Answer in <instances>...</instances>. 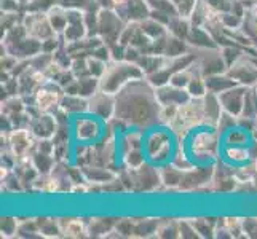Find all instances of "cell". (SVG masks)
I'll use <instances>...</instances> for the list:
<instances>
[{
    "label": "cell",
    "instance_id": "obj_1",
    "mask_svg": "<svg viewBox=\"0 0 257 239\" xmlns=\"http://www.w3.org/2000/svg\"><path fill=\"white\" fill-rule=\"evenodd\" d=\"M144 77L146 74L139 64L131 63V61H126V59H123V61L110 59L109 63L105 64L102 75L99 77V90L115 94L126 83H130L131 80L144 78Z\"/></svg>",
    "mask_w": 257,
    "mask_h": 239
},
{
    "label": "cell",
    "instance_id": "obj_2",
    "mask_svg": "<svg viewBox=\"0 0 257 239\" xmlns=\"http://www.w3.org/2000/svg\"><path fill=\"white\" fill-rule=\"evenodd\" d=\"M64 94H66L64 88L61 86L58 82H55V80L48 78L47 82L43 83L37 91H35L34 102L39 107L40 112L55 115L61 107V101H63Z\"/></svg>",
    "mask_w": 257,
    "mask_h": 239
},
{
    "label": "cell",
    "instance_id": "obj_3",
    "mask_svg": "<svg viewBox=\"0 0 257 239\" xmlns=\"http://www.w3.org/2000/svg\"><path fill=\"white\" fill-rule=\"evenodd\" d=\"M123 29H125L123 20L117 12L99 8V12H97V35L102 39L105 45L110 47L118 43Z\"/></svg>",
    "mask_w": 257,
    "mask_h": 239
},
{
    "label": "cell",
    "instance_id": "obj_4",
    "mask_svg": "<svg viewBox=\"0 0 257 239\" xmlns=\"http://www.w3.org/2000/svg\"><path fill=\"white\" fill-rule=\"evenodd\" d=\"M225 74L232 77L238 85L254 88L257 85V63L254 56L243 51V55L227 67Z\"/></svg>",
    "mask_w": 257,
    "mask_h": 239
},
{
    "label": "cell",
    "instance_id": "obj_5",
    "mask_svg": "<svg viewBox=\"0 0 257 239\" xmlns=\"http://www.w3.org/2000/svg\"><path fill=\"white\" fill-rule=\"evenodd\" d=\"M88 112L97 118L109 121L115 112V94L97 90L93 96L88 97Z\"/></svg>",
    "mask_w": 257,
    "mask_h": 239
},
{
    "label": "cell",
    "instance_id": "obj_6",
    "mask_svg": "<svg viewBox=\"0 0 257 239\" xmlns=\"http://www.w3.org/2000/svg\"><path fill=\"white\" fill-rule=\"evenodd\" d=\"M144 152L150 158V163H165L166 156L170 155V142L166 136L160 131L152 132L144 140Z\"/></svg>",
    "mask_w": 257,
    "mask_h": 239
},
{
    "label": "cell",
    "instance_id": "obj_7",
    "mask_svg": "<svg viewBox=\"0 0 257 239\" xmlns=\"http://www.w3.org/2000/svg\"><path fill=\"white\" fill-rule=\"evenodd\" d=\"M246 91H247V86L236 85L233 88H230V90L217 94L219 101H220V105H222V110L235 115V117H240L241 112H243V104H244Z\"/></svg>",
    "mask_w": 257,
    "mask_h": 239
},
{
    "label": "cell",
    "instance_id": "obj_8",
    "mask_svg": "<svg viewBox=\"0 0 257 239\" xmlns=\"http://www.w3.org/2000/svg\"><path fill=\"white\" fill-rule=\"evenodd\" d=\"M155 93H157V99L160 102V105H182L192 99V96L189 94L187 90L176 88L170 83L155 88Z\"/></svg>",
    "mask_w": 257,
    "mask_h": 239
},
{
    "label": "cell",
    "instance_id": "obj_9",
    "mask_svg": "<svg viewBox=\"0 0 257 239\" xmlns=\"http://www.w3.org/2000/svg\"><path fill=\"white\" fill-rule=\"evenodd\" d=\"M74 132H75V137L77 140L80 142H94L97 139V136L101 134V128L97 125V121L94 118H80L75 121V126H74Z\"/></svg>",
    "mask_w": 257,
    "mask_h": 239
},
{
    "label": "cell",
    "instance_id": "obj_10",
    "mask_svg": "<svg viewBox=\"0 0 257 239\" xmlns=\"http://www.w3.org/2000/svg\"><path fill=\"white\" fill-rule=\"evenodd\" d=\"M59 109L67 115H80L88 112V99L80 94H64Z\"/></svg>",
    "mask_w": 257,
    "mask_h": 239
},
{
    "label": "cell",
    "instance_id": "obj_11",
    "mask_svg": "<svg viewBox=\"0 0 257 239\" xmlns=\"http://www.w3.org/2000/svg\"><path fill=\"white\" fill-rule=\"evenodd\" d=\"M205 80H206L208 91L214 93V94H220V93H224V91L230 90V88H233V86L238 85L235 80L230 75H227L225 72L224 74H216V75L205 77Z\"/></svg>",
    "mask_w": 257,
    "mask_h": 239
},
{
    "label": "cell",
    "instance_id": "obj_12",
    "mask_svg": "<svg viewBox=\"0 0 257 239\" xmlns=\"http://www.w3.org/2000/svg\"><path fill=\"white\" fill-rule=\"evenodd\" d=\"M48 20L55 29L56 34H63L64 29L67 28V8L61 4H55L51 8L47 10Z\"/></svg>",
    "mask_w": 257,
    "mask_h": 239
},
{
    "label": "cell",
    "instance_id": "obj_13",
    "mask_svg": "<svg viewBox=\"0 0 257 239\" xmlns=\"http://www.w3.org/2000/svg\"><path fill=\"white\" fill-rule=\"evenodd\" d=\"M224 159L230 164L241 166L246 164L247 161H251L249 150L247 147H235V145H227L224 148Z\"/></svg>",
    "mask_w": 257,
    "mask_h": 239
},
{
    "label": "cell",
    "instance_id": "obj_14",
    "mask_svg": "<svg viewBox=\"0 0 257 239\" xmlns=\"http://www.w3.org/2000/svg\"><path fill=\"white\" fill-rule=\"evenodd\" d=\"M184 171H181L179 167H176L174 164H166L160 169V179L165 187L170 188H179V185L182 182Z\"/></svg>",
    "mask_w": 257,
    "mask_h": 239
},
{
    "label": "cell",
    "instance_id": "obj_15",
    "mask_svg": "<svg viewBox=\"0 0 257 239\" xmlns=\"http://www.w3.org/2000/svg\"><path fill=\"white\" fill-rule=\"evenodd\" d=\"M224 139H225V144L228 145H235V147H247L251 140V132L241 128V126H235L232 129H228L225 134H224Z\"/></svg>",
    "mask_w": 257,
    "mask_h": 239
},
{
    "label": "cell",
    "instance_id": "obj_16",
    "mask_svg": "<svg viewBox=\"0 0 257 239\" xmlns=\"http://www.w3.org/2000/svg\"><path fill=\"white\" fill-rule=\"evenodd\" d=\"M146 163V152L143 148H131L123 153V166L125 169H136Z\"/></svg>",
    "mask_w": 257,
    "mask_h": 239
},
{
    "label": "cell",
    "instance_id": "obj_17",
    "mask_svg": "<svg viewBox=\"0 0 257 239\" xmlns=\"http://www.w3.org/2000/svg\"><path fill=\"white\" fill-rule=\"evenodd\" d=\"M61 231L64 233V236H69V237H80V236H86L85 233H88V228L85 226L82 220L67 218L66 226L61 225Z\"/></svg>",
    "mask_w": 257,
    "mask_h": 239
},
{
    "label": "cell",
    "instance_id": "obj_18",
    "mask_svg": "<svg viewBox=\"0 0 257 239\" xmlns=\"http://www.w3.org/2000/svg\"><path fill=\"white\" fill-rule=\"evenodd\" d=\"M187 91H189V94L193 97V99H200V97L205 96V94L208 93L205 77L195 75V77L190 80V83H189V86H187Z\"/></svg>",
    "mask_w": 257,
    "mask_h": 239
},
{
    "label": "cell",
    "instance_id": "obj_19",
    "mask_svg": "<svg viewBox=\"0 0 257 239\" xmlns=\"http://www.w3.org/2000/svg\"><path fill=\"white\" fill-rule=\"evenodd\" d=\"M235 126H238V117L222 110V113H220V117L217 120V125H216V129H217L219 134L224 136L228 129H232Z\"/></svg>",
    "mask_w": 257,
    "mask_h": 239
},
{
    "label": "cell",
    "instance_id": "obj_20",
    "mask_svg": "<svg viewBox=\"0 0 257 239\" xmlns=\"http://www.w3.org/2000/svg\"><path fill=\"white\" fill-rule=\"evenodd\" d=\"M179 236L181 237H198L200 234L197 233L192 222H179Z\"/></svg>",
    "mask_w": 257,
    "mask_h": 239
},
{
    "label": "cell",
    "instance_id": "obj_21",
    "mask_svg": "<svg viewBox=\"0 0 257 239\" xmlns=\"http://www.w3.org/2000/svg\"><path fill=\"white\" fill-rule=\"evenodd\" d=\"M254 88H255V91H257V85H255V86H254Z\"/></svg>",
    "mask_w": 257,
    "mask_h": 239
}]
</instances>
